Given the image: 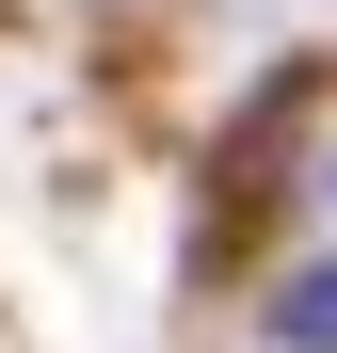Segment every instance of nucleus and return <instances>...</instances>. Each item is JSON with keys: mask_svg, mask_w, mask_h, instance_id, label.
Masks as SVG:
<instances>
[{"mask_svg": "<svg viewBox=\"0 0 337 353\" xmlns=\"http://www.w3.org/2000/svg\"><path fill=\"white\" fill-rule=\"evenodd\" d=\"M273 353H337V257L273 273Z\"/></svg>", "mask_w": 337, "mask_h": 353, "instance_id": "1", "label": "nucleus"}]
</instances>
